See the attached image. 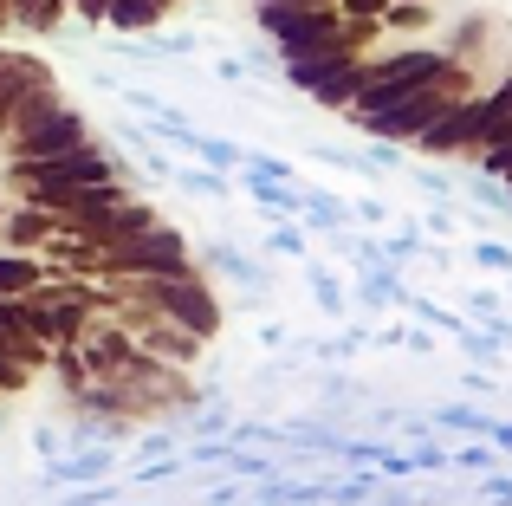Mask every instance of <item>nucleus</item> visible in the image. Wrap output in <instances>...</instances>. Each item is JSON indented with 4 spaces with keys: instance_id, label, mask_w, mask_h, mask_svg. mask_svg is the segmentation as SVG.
Segmentation results:
<instances>
[{
    "instance_id": "f257e3e1",
    "label": "nucleus",
    "mask_w": 512,
    "mask_h": 506,
    "mask_svg": "<svg viewBox=\"0 0 512 506\" xmlns=\"http://www.w3.org/2000/svg\"><path fill=\"white\" fill-rule=\"evenodd\" d=\"M98 182H117L111 150H98V143H85L72 156H52V163H13V189L33 208H52V215H72V202L85 189H98Z\"/></svg>"
},
{
    "instance_id": "f03ea898",
    "label": "nucleus",
    "mask_w": 512,
    "mask_h": 506,
    "mask_svg": "<svg viewBox=\"0 0 512 506\" xmlns=\"http://www.w3.org/2000/svg\"><path fill=\"white\" fill-rule=\"evenodd\" d=\"M448 72H454V59H448V52H428V46H402V52H389V59H370V85L357 91V104H350L344 117L363 124V117L415 98L422 85H435V78H448Z\"/></svg>"
},
{
    "instance_id": "7ed1b4c3",
    "label": "nucleus",
    "mask_w": 512,
    "mask_h": 506,
    "mask_svg": "<svg viewBox=\"0 0 512 506\" xmlns=\"http://www.w3.org/2000/svg\"><path fill=\"white\" fill-rule=\"evenodd\" d=\"M454 104H467V65H454L448 78L422 85L415 98H402V104H389V111L363 117V130H370V137H389V143H422L428 130L454 111Z\"/></svg>"
},
{
    "instance_id": "20e7f679",
    "label": "nucleus",
    "mask_w": 512,
    "mask_h": 506,
    "mask_svg": "<svg viewBox=\"0 0 512 506\" xmlns=\"http://www.w3.org/2000/svg\"><path fill=\"white\" fill-rule=\"evenodd\" d=\"M130 299H143L150 312H163L169 325L195 331V338H214L221 331V299L208 292V279L188 273V279H124Z\"/></svg>"
},
{
    "instance_id": "39448f33",
    "label": "nucleus",
    "mask_w": 512,
    "mask_h": 506,
    "mask_svg": "<svg viewBox=\"0 0 512 506\" xmlns=\"http://www.w3.org/2000/svg\"><path fill=\"white\" fill-rule=\"evenodd\" d=\"M98 273H111V279H188V273H195V253H188V241L163 221V228L111 247L98 260Z\"/></svg>"
},
{
    "instance_id": "423d86ee",
    "label": "nucleus",
    "mask_w": 512,
    "mask_h": 506,
    "mask_svg": "<svg viewBox=\"0 0 512 506\" xmlns=\"http://www.w3.org/2000/svg\"><path fill=\"white\" fill-rule=\"evenodd\" d=\"M286 78L299 91H312L318 104H331V111H350L357 91L370 85V59H338V52H325V59H292Z\"/></svg>"
},
{
    "instance_id": "0eeeda50",
    "label": "nucleus",
    "mask_w": 512,
    "mask_h": 506,
    "mask_svg": "<svg viewBox=\"0 0 512 506\" xmlns=\"http://www.w3.org/2000/svg\"><path fill=\"white\" fill-rule=\"evenodd\" d=\"M91 143V124L72 111V104H59L52 117H39V124H26L20 137H7V163H52V156H72Z\"/></svg>"
},
{
    "instance_id": "6e6552de",
    "label": "nucleus",
    "mask_w": 512,
    "mask_h": 506,
    "mask_svg": "<svg viewBox=\"0 0 512 506\" xmlns=\"http://www.w3.org/2000/svg\"><path fill=\"white\" fill-rule=\"evenodd\" d=\"M150 228H163V215H156V202H124V208H111L104 221H91L85 228V241H98V253H111V247H124V241H137V234H150Z\"/></svg>"
},
{
    "instance_id": "1a4fd4ad",
    "label": "nucleus",
    "mask_w": 512,
    "mask_h": 506,
    "mask_svg": "<svg viewBox=\"0 0 512 506\" xmlns=\"http://www.w3.org/2000/svg\"><path fill=\"white\" fill-rule=\"evenodd\" d=\"M65 228V215H52V208H33L26 202L20 215H7V241L13 247H52V234Z\"/></svg>"
},
{
    "instance_id": "9d476101",
    "label": "nucleus",
    "mask_w": 512,
    "mask_h": 506,
    "mask_svg": "<svg viewBox=\"0 0 512 506\" xmlns=\"http://www.w3.org/2000/svg\"><path fill=\"white\" fill-rule=\"evenodd\" d=\"M46 286V260L33 253H0V299H26V292Z\"/></svg>"
},
{
    "instance_id": "9b49d317",
    "label": "nucleus",
    "mask_w": 512,
    "mask_h": 506,
    "mask_svg": "<svg viewBox=\"0 0 512 506\" xmlns=\"http://www.w3.org/2000/svg\"><path fill=\"white\" fill-rule=\"evenodd\" d=\"M111 474V455H91V448H78V455H65V461H52L46 468V481H59V487H91V481H104Z\"/></svg>"
},
{
    "instance_id": "f8f14e48",
    "label": "nucleus",
    "mask_w": 512,
    "mask_h": 506,
    "mask_svg": "<svg viewBox=\"0 0 512 506\" xmlns=\"http://www.w3.org/2000/svg\"><path fill=\"white\" fill-rule=\"evenodd\" d=\"M169 13V0H111V26L117 33H150Z\"/></svg>"
},
{
    "instance_id": "ddd939ff",
    "label": "nucleus",
    "mask_w": 512,
    "mask_h": 506,
    "mask_svg": "<svg viewBox=\"0 0 512 506\" xmlns=\"http://www.w3.org/2000/svg\"><path fill=\"white\" fill-rule=\"evenodd\" d=\"M195 156L214 163V169H240V163H247V156H240L234 143H221V137H195Z\"/></svg>"
},
{
    "instance_id": "4468645a",
    "label": "nucleus",
    "mask_w": 512,
    "mask_h": 506,
    "mask_svg": "<svg viewBox=\"0 0 512 506\" xmlns=\"http://www.w3.org/2000/svg\"><path fill=\"white\" fill-rule=\"evenodd\" d=\"M26 377H33V370H26V364H20V357H13V351H7V344H0V396H13V390H20V383H26Z\"/></svg>"
},
{
    "instance_id": "2eb2a0df",
    "label": "nucleus",
    "mask_w": 512,
    "mask_h": 506,
    "mask_svg": "<svg viewBox=\"0 0 512 506\" xmlns=\"http://www.w3.org/2000/svg\"><path fill=\"white\" fill-rule=\"evenodd\" d=\"M182 189H195V195H208V202H221L227 182H221V176H201V169H182Z\"/></svg>"
},
{
    "instance_id": "dca6fc26",
    "label": "nucleus",
    "mask_w": 512,
    "mask_h": 506,
    "mask_svg": "<svg viewBox=\"0 0 512 506\" xmlns=\"http://www.w3.org/2000/svg\"><path fill=\"white\" fill-rule=\"evenodd\" d=\"M338 13H344V20H383L389 0H338Z\"/></svg>"
},
{
    "instance_id": "f3484780",
    "label": "nucleus",
    "mask_w": 512,
    "mask_h": 506,
    "mask_svg": "<svg viewBox=\"0 0 512 506\" xmlns=\"http://www.w3.org/2000/svg\"><path fill=\"white\" fill-rule=\"evenodd\" d=\"M415 253H422V234L409 228V234H396V241L383 247V260H415Z\"/></svg>"
},
{
    "instance_id": "a211bd4d",
    "label": "nucleus",
    "mask_w": 512,
    "mask_h": 506,
    "mask_svg": "<svg viewBox=\"0 0 512 506\" xmlns=\"http://www.w3.org/2000/svg\"><path fill=\"white\" fill-rule=\"evenodd\" d=\"M441 429H487V422H480L474 409H461V403H454V409H441ZM487 435H493V429H487Z\"/></svg>"
},
{
    "instance_id": "6ab92c4d",
    "label": "nucleus",
    "mask_w": 512,
    "mask_h": 506,
    "mask_svg": "<svg viewBox=\"0 0 512 506\" xmlns=\"http://www.w3.org/2000/svg\"><path fill=\"white\" fill-rule=\"evenodd\" d=\"M454 461H461V468H493L500 455H493V442H474V448H461Z\"/></svg>"
},
{
    "instance_id": "aec40b11",
    "label": "nucleus",
    "mask_w": 512,
    "mask_h": 506,
    "mask_svg": "<svg viewBox=\"0 0 512 506\" xmlns=\"http://www.w3.org/2000/svg\"><path fill=\"white\" fill-rule=\"evenodd\" d=\"M480 266H493V273H512V247L487 241V247H480Z\"/></svg>"
},
{
    "instance_id": "412c9836",
    "label": "nucleus",
    "mask_w": 512,
    "mask_h": 506,
    "mask_svg": "<svg viewBox=\"0 0 512 506\" xmlns=\"http://www.w3.org/2000/svg\"><path fill=\"white\" fill-rule=\"evenodd\" d=\"M266 247H273V253H305V234H292V228H273V234H266Z\"/></svg>"
},
{
    "instance_id": "4be33fe9",
    "label": "nucleus",
    "mask_w": 512,
    "mask_h": 506,
    "mask_svg": "<svg viewBox=\"0 0 512 506\" xmlns=\"http://www.w3.org/2000/svg\"><path fill=\"white\" fill-rule=\"evenodd\" d=\"M0 221H7V208H0Z\"/></svg>"
},
{
    "instance_id": "5701e85b",
    "label": "nucleus",
    "mask_w": 512,
    "mask_h": 506,
    "mask_svg": "<svg viewBox=\"0 0 512 506\" xmlns=\"http://www.w3.org/2000/svg\"><path fill=\"white\" fill-rule=\"evenodd\" d=\"M72 7H78V0H72Z\"/></svg>"
}]
</instances>
